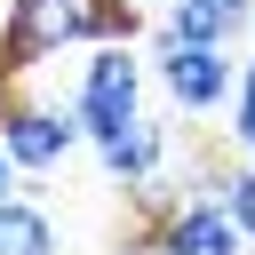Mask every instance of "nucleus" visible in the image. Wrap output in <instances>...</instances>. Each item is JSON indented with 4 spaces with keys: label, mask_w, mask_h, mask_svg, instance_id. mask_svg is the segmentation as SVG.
Masks as SVG:
<instances>
[{
    "label": "nucleus",
    "mask_w": 255,
    "mask_h": 255,
    "mask_svg": "<svg viewBox=\"0 0 255 255\" xmlns=\"http://www.w3.org/2000/svg\"><path fill=\"white\" fill-rule=\"evenodd\" d=\"M231 56L223 48H191V40H159V88H167V104L175 112H215V104H231Z\"/></svg>",
    "instance_id": "3"
},
{
    "label": "nucleus",
    "mask_w": 255,
    "mask_h": 255,
    "mask_svg": "<svg viewBox=\"0 0 255 255\" xmlns=\"http://www.w3.org/2000/svg\"><path fill=\"white\" fill-rule=\"evenodd\" d=\"M159 40H191V48H231L239 32L207 8V0H167V24H159Z\"/></svg>",
    "instance_id": "8"
},
{
    "label": "nucleus",
    "mask_w": 255,
    "mask_h": 255,
    "mask_svg": "<svg viewBox=\"0 0 255 255\" xmlns=\"http://www.w3.org/2000/svg\"><path fill=\"white\" fill-rule=\"evenodd\" d=\"M215 207L231 215V231H239V239H255V159H231V167H223Z\"/></svg>",
    "instance_id": "9"
},
{
    "label": "nucleus",
    "mask_w": 255,
    "mask_h": 255,
    "mask_svg": "<svg viewBox=\"0 0 255 255\" xmlns=\"http://www.w3.org/2000/svg\"><path fill=\"white\" fill-rule=\"evenodd\" d=\"M72 143H80V120H72V112H48V104H8V112H0V151L16 159V175L64 167Z\"/></svg>",
    "instance_id": "4"
},
{
    "label": "nucleus",
    "mask_w": 255,
    "mask_h": 255,
    "mask_svg": "<svg viewBox=\"0 0 255 255\" xmlns=\"http://www.w3.org/2000/svg\"><path fill=\"white\" fill-rule=\"evenodd\" d=\"M143 247H159V255H247V239L231 231V215L215 199H183L167 223L143 231Z\"/></svg>",
    "instance_id": "5"
},
{
    "label": "nucleus",
    "mask_w": 255,
    "mask_h": 255,
    "mask_svg": "<svg viewBox=\"0 0 255 255\" xmlns=\"http://www.w3.org/2000/svg\"><path fill=\"white\" fill-rule=\"evenodd\" d=\"M8 88H16V72H8V64H0V112H8V104H16V96H8Z\"/></svg>",
    "instance_id": "13"
},
{
    "label": "nucleus",
    "mask_w": 255,
    "mask_h": 255,
    "mask_svg": "<svg viewBox=\"0 0 255 255\" xmlns=\"http://www.w3.org/2000/svg\"><path fill=\"white\" fill-rule=\"evenodd\" d=\"M143 8L128 0H8V24H0V64L8 72H32L64 48H112V40H135Z\"/></svg>",
    "instance_id": "1"
},
{
    "label": "nucleus",
    "mask_w": 255,
    "mask_h": 255,
    "mask_svg": "<svg viewBox=\"0 0 255 255\" xmlns=\"http://www.w3.org/2000/svg\"><path fill=\"white\" fill-rule=\"evenodd\" d=\"M128 8H159V0H128Z\"/></svg>",
    "instance_id": "14"
},
{
    "label": "nucleus",
    "mask_w": 255,
    "mask_h": 255,
    "mask_svg": "<svg viewBox=\"0 0 255 255\" xmlns=\"http://www.w3.org/2000/svg\"><path fill=\"white\" fill-rule=\"evenodd\" d=\"M143 112V64H135V48L128 40H112V48H96L88 64H80V96H72V120H80V135L88 143H104L112 128H128Z\"/></svg>",
    "instance_id": "2"
},
{
    "label": "nucleus",
    "mask_w": 255,
    "mask_h": 255,
    "mask_svg": "<svg viewBox=\"0 0 255 255\" xmlns=\"http://www.w3.org/2000/svg\"><path fill=\"white\" fill-rule=\"evenodd\" d=\"M231 151L255 159V56L231 72Z\"/></svg>",
    "instance_id": "10"
},
{
    "label": "nucleus",
    "mask_w": 255,
    "mask_h": 255,
    "mask_svg": "<svg viewBox=\"0 0 255 255\" xmlns=\"http://www.w3.org/2000/svg\"><path fill=\"white\" fill-rule=\"evenodd\" d=\"M207 8H215L231 32H247V24H255V0H207Z\"/></svg>",
    "instance_id": "11"
},
{
    "label": "nucleus",
    "mask_w": 255,
    "mask_h": 255,
    "mask_svg": "<svg viewBox=\"0 0 255 255\" xmlns=\"http://www.w3.org/2000/svg\"><path fill=\"white\" fill-rule=\"evenodd\" d=\"M16 191H24V175H16V159L0 151V199H16Z\"/></svg>",
    "instance_id": "12"
},
{
    "label": "nucleus",
    "mask_w": 255,
    "mask_h": 255,
    "mask_svg": "<svg viewBox=\"0 0 255 255\" xmlns=\"http://www.w3.org/2000/svg\"><path fill=\"white\" fill-rule=\"evenodd\" d=\"M0 255H64V239H56L40 199H24V191L0 199Z\"/></svg>",
    "instance_id": "7"
},
{
    "label": "nucleus",
    "mask_w": 255,
    "mask_h": 255,
    "mask_svg": "<svg viewBox=\"0 0 255 255\" xmlns=\"http://www.w3.org/2000/svg\"><path fill=\"white\" fill-rule=\"evenodd\" d=\"M96 159H104V175H112V183H128V191H135V183H151V175L167 167V128L135 112L128 128H112V135L96 143Z\"/></svg>",
    "instance_id": "6"
}]
</instances>
